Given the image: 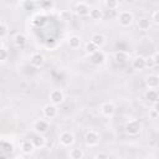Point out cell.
<instances>
[{"instance_id":"ffe728a7","label":"cell","mask_w":159,"mask_h":159,"mask_svg":"<svg viewBox=\"0 0 159 159\" xmlns=\"http://www.w3.org/2000/svg\"><path fill=\"white\" fill-rule=\"evenodd\" d=\"M67 43H68V46H70L71 48L77 50V48H80V46H81V43H82V40H81V37H80L78 35H72V36L68 37Z\"/></svg>"},{"instance_id":"8992f818","label":"cell","mask_w":159,"mask_h":159,"mask_svg":"<svg viewBox=\"0 0 159 159\" xmlns=\"http://www.w3.org/2000/svg\"><path fill=\"white\" fill-rule=\"evenodd\" d=\"M58 142L62 147H71L75 143V134L70 130H63L58 135Z\"/></svg>"},{"instance_id":"d4e9b609","label":"cell","mask_w":159,"mask_h":159,"mask_svg":"<svg viewBox=\"0 0 159 159\" xmlns=\"http://www.w3.org/2000/svg\"><path fill=\"white\" fill-rule=\"evenodd\" d=\"M99 48L93 43V42H91V41H88V42H86V45H84V52L89 56V55H92V53H94L96 51H98Z\"/></svg>"},{"instance_id":"277c9868","label":"cell","mask_w":159,"mask_h":159,"mask_svg":"<svg viewBox=\"0 0 159 159\" xmlns=\"http://www.w3.org/2000/svg\"><path fill=\"white\" fill-rule=\"evenodd\" d=\"M99 139H101L99 133L96 132V130H92L91 129V130L86 132V134H84V143L88 147H96V145H98L99 144Z\"/></svg>"},{"instance_id":"ac0fdd59","label":"cell","mask_w":159,"mask_h":159,"mask_svg":"<svg viewBox=\"0 0 159 159\" xmlns=\"http://www.w3.org/2000/svg\"><path fill=\"white\" fill-rule=\"evenodd\" d=\"M145 84L148 89H157L159 86V77L157 75H149L145 78Z\"/></svg>"},{"instance_id":"e575fe53","label":"cell","mask_w":159,"mask_h":159,"mask_svg":"<svg viewBox=\"0 0 159 159\" xmlns=\"http://www.w3.org/2000/svg\"><path fill=\"white\" fill-rule=\"evenodd\" d=\"M2 47V43H1V40H0V48Z\"/></svg>"},{"instance_id":"52a82bcc","label":"cell","mask_w":159,"mask_h":159,"mask_svg":"<svg viewBox=\"0 0 159 159\" xmlns=\"http://www.w3.org/2000/svg\"><path fill=\"white\" fill-rule=\"evenodd\" d=\"M106 61H107V56H106V53H104L103 51H101V50H98V51H96L94 53L89 55V62H91L93 66H102V65L106 63Z\"/></svg>"},{"instance_id":"e0dca14e","label":"cell","mask_w":159,"mask_h":159,"mask_svg":"<svg viewBox=\"0 0 159 159\" xmlns=\"http://www.w3.org/2000/svg\"><path fill=\"white\" fill-rule=\"evenodd\" d=\"M12 41H14L15 47H17V48H22V47H25V45H26V42H27V39H26V36H25L24 34L17 32V34H15Z\"/></svg>"},{"instance_id":"484cf974","label":"cell","mask_w":159,"mask_h":159,"mask_svg":"<svg viewBox=\"0 0 159 159\" xmlns=\"http://www.w3.org/2000/svg\"><path fill=\"white\" fill-rule=\"evenodd\" d=\"M7 32H9V27L5 22H0V40L6 37L7 36Z\"/></svg>"},{"instance_id":"5b68a950","label":"cell","mask_w":159,"mask_h":159,"mask_svg":"<svg viewBox=\"0 0 159 159\" xmlns=\"http://www.w3.org/2000/svg\"><path fill=\"white\" fill-rule=\"evenodd\" d=\"M48 99H50V103H52V104H55V106H60V104H62L63 101H65V93H63L61 89L55 88V89H52V91L50 92Z\"/></svg>"},{"instance_id":"9a60e30c","label":"cell","mask_w":159,"mask_h":159,"mask_svg":"<svg viewBox=\"0 0 159 159\" xmlns=\"http://www.w3.org/2000/svg\"><path fill=\"white\" fill-rule=\"evenodd\" d=\"M20 152L22 154H25V155H31L35 152V148H34V145H32V143L30 140L25 139V140H22L20 143Z\"/></svg>"},{"instance_id":"836d02e7","label":"cell","mask_w":159,"mask_h":159,"mask_svg":"<svg viewBox=\"0 0 159 159\" xmlns=\"http://www.w3.org/2000/svg\"><path fill=\"white\" fill-rule=\"evenodd\" d=\"M0 159H7L5 155H0Z\"/></svg>"},{"instance_id":"cb8c5ba5","label":"cell","mask_w":159,"mask_h":159,"mask_svg":"<svg viewBox=\"0 0 159 159\" xmlns=\"http://www.w3.org/2000/svg\"><path fill=\"white\" fill-rule=\"evenodd\" d=\"M84 157V153L81 148H72L70 150V159H82Z\"/></svg>"},{"instance_id":"3957f363","label":"cell","mask_w":159,"mask_h":159,"mask_svg":"<svg viewBox=\"0 0 159 159\" xmlns=\"http://www.w3.org/2000/svg\"><path fill=\"white\" fill-rule=\"evenodd\" d=\"M50 129V123L45 119H36L34 123H32V130L36 133V134H41L43 135L45 133H47Z\"/></svg>"},{"instance_id":"30bf717a","label":"cell","mask_w":159,"mask_h":159,"mask_svg":"<svg viewBox=\"0 0 159 159\" xmlns=\"http://www.w3.org/2000/svg\"><path fill=\"white\" fill-rule=\"evenodd\" d=\"M45 63V56L40 52H34L31 56H30V65L35 68H40L42 67Z\"/></svg>"},{"instance_id":"5bb4252c","label":"cell","mask_w":159,"mask_h":159,"mask_svg":"<svg viewBox=\"0 0 159 159\" xmlns=\"http://www.w3.org/2000/svg\"><path fill=\"white\" fill-rule=\"evenodd\" d=\"M30 142L32 143V145H34L35 149H42V148L46 145V139H45V137L41 135V134H35V135L30 139Z\"/></svg>"},{"instance_id":"1f68e13d","label":"cell","mask_w":159,"mask_h":159,"mask_svg":"<svg viewBox=\"0 0 159 159\" xmlns=\"http://www.w3.org/2000/svg\"><path fill=\"white\" fill-rule=\"evenodd\" d=\"M94 159H109V155L104 152H99L94 155Z\"/></svg>"},{"instance_id":"603a6c76","label":"cell","mask_w":159,"mask_h":159,"mask_svg":"<svg viewBox=\"0 0 159 159\" xmlns=\"http://www.w3.org/2000/svg\"><path fill=\"white\" fill-rule=\"evenodd\" d=\"M88 16H89L92 20H101V19L103 17V11H102L101 9H98V7H92V9L89 10Z\"/></svg>"},{"instance_id":"83f0119b","label":"cell","mask_w":159,"mask_h":159,"mask_svg":"<svg viewBox=\"0 0 159 159\" xmlns=\"http://www.w3.org/2000/svg\"><path fill=\"white\" fill-rule=\"evenodd\" d=\"M104 5L109 9V10H116L119 6V2L116 0H109V1H104Z\"/></svg>"},{"instance_id":"9c48e42d","label":"cell","mask_w":159,"mask_h":159,"mask_svg":"<svg viewBox=\"0 0 159 159\" xmlns=\"http://www.w3.org/2000/svg\"><path fill=\"white\" fill-rule=\"evenodd\" d=\"M89 10H91L89 5H88L87 2H84V1L76 2V5H75V12H76V15L81 16V17H83V16H88Z\"/></svg>"},{"instance_id":"6da1fadb","label":"cell","mask_w":159,"mask_h":159,"mask_svg":"<svg viewBox=\"0 0 159 159\" xmlns=\"http://www.w3.org/2000/svg\"><path fill=\"white\" fill-rule=\"evenodd\" d=\"M117 20H118V24L122 26V27H129L133 21H134V15L128 11V10H124V11H120L117 16Z\"/></svg>"},{"instance_id":"44dd1931","label":"cell","mask_w":159,"mask_h":159,"mask_svg":"<svg viewBox=\"0 0 159 159\" xmlns=\"http://www.w3.org/2000/svg\"><path fill=\"white\" fill-rule=\"evenodd\" d=\"M137 26L142 31H148L150 29V26H152V22H150V20L148 17H140L139 20H137Z\"/></svg>"},{"instance_id":"4316f807","label":"cell","mask_w":159,"mask_h":159,"mask_svg":"<svg viewBox=\"0 0 159 159\" xmlns=\"http://www.w3.org/2000/svg\"><path fill=\"white\" fill-rule=\"evenodd\" d=\"M39 5H40V7H41L42 10H51L55 4H53L52 1H40Z\"/></svg>"},{"instance_id":"f546056e","label":"cell","mask_w":159,"mask_h":159,"mask_svg":"<svg viewBox=\"0 0 159 159\" xmlns=\"http://www.w3.org/2000/svg\"><path fill=\"white\" fill-rule=\"evenodd\" d=\"M7 57H9V51L5 47H1L0 48V62H5Z\"/></svg>"},{"instance_id":"4fadbf2b","label":"cell","mask_w":159,"mask_h":159,"mask_svg":"<svg viewBox=\"0 0 159 159\" xmlns=\"http://www.w3.org/2000/svg\"><path fill=\"white\" fill-rule=\"evenodd\" d=\"M113 60L118 65H123L129 61V53L125 51H116L113 55Z\"/></svg>"},{"instance_id":"ba28073f","label":"cell","mask_w":159,"mask_h":159,"mask_svg":"<svg viewBox=\"0 0 159 159\" xmlns=\"http://www.w3.org/2000/svg\"><path fill=\"white\" fill-rule=\"evenodd\" d=\"M42 113H43L45 118L52 119V118H55V117L58 114V107L55 106V104H52V103H47V104L43 106Z\"/></svg>"},{"instance_id":"7a4b0ae2","label":"cell","mask_w":159,"mask_h":159,"mask_svg":"<svg viewBox=\"0 0 159 159\" xmlns=\"http://www.w3.org/2000/svg\"><path fill=\"white\" fill-rule=\"evenodd\" d=\"M140 129H142V124L137 119H129L125 123V125H124V130L129 135H137V134H139Z\"/></svg>"},{"instance_id":"d6986e66","label":"cell","mask_w":159,"mask_h":159,"mask_svg":"<svg viewBox=\"0 0 159 159\" xmlns=\"http://www.w3.org/2000/svg\"><path fill=\"white\" fill-rule=\"evenodd\" d=\"M144 98H145L149 103L157 104V103H158V99H159L158 91H157V89H147V92L144 93Z\"/></svg>"},{"instance_id":"d6a6232c","label":"cell","mask_w":159,"mask_h":159,"mask_svg":"<svg viewBox=\"0 0 159 159\" xmlns=\"http://www.w3.org/2000/svg\"><path fill=\"white\" fill-rule=\"evenodd\" d=\"M158 109H155V108H153V109H150L149 111V117L152 118V119H157L158 118Z\"/></svg>"},{"instance_id":"7c38bea8","label":"cell","mask_w":159,"mask_h":159,"mask_svg":"<svg viewBox=\"0 0 159 159\" xmlns=\"http://www.w3.org/2000/svg\"><path fill=\"white\" fill-rule=\"evenodd\" d=\"M130 65H132L133 70H135V71H143L145 68V57H143L140 55L139 56H134L132 58Z\"/></svg>"},{"instance_id":"7402d4cb","label":"cell","mask_w":159,"mask_h":159,"mask_svg":"<svg viewBox=\"0 0 159 159\" xmlns=\"http://www.w3.org/2000/svg\"><path fill=\"white\" fill-rule=\"evenodd\" d=\"M159 53L158 52H154L153 56H149V57H145V67H155L158 66L159 63Z\"/></svg>"},{"instance_id":"f1b7e54d","label":"cell","mask_w":159,"mask_h":159,"mask_svg":"<svg viewBox=\"0 0 159 159\" xmlns=\"http://www.w3.org/2000/svg\"><path fill=\"white\" fill-rule=\"evenodd\" d=\"M20 5H21V7H22L24 10H32V9L35 7L36 2H34V1H22Z\"/></svg>"},{"instance_id":"4dcf8cb0","label":"cell","mask_w":159,"mask_h":159,"mask_svg":"<svg viewBox=\"0 0 159 159\" xmlns=\"http://www.w3.org/2000/svg\"><path fill=\"white\" fill-rule=\"evenodd\" d=\"M155 25H158L159 24V10H155V11H153V14H152V19H150ZM150 21V22H152Z\"/></svg>"},{"instance_id":"8fae6325","label":"cell","mask_w":159,"mask_h":159,"mask_svg":"<svg viewBox=\"0 0 159 159\" xmlns=\"http://www.w3.org/2000/svg\"><path fill=\"white\" fill-rule=\"evenodd\" d=\"M99 111L104 117H112L116 113V104L113 102H104L102 103Z\"/></svg>"},{"instance_id":"2e32d148","label":"cell","mask_w":159,"mask_h":159,"mask_svg":"<svg viewBox=\"0 0 159 159\" xmlns=\"http://www.w3.org/2000/svg\"><path fill=\"white\" fill-rule=\"evenodd\" d=\"M91 42H93L98 48H101L104 43H106V36L103 34H99V32H94L92 36H91Z\"/></svg>"}]
</instances>
